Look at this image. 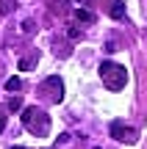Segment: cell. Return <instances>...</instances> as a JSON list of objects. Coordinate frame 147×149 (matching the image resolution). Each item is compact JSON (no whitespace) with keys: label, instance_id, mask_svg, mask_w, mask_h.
<instances>
[{"label":"cell","instance_id":"cell-9","mask_svg":"<svg viewBox=\"0 0 147 149\" xmlns=\"http://www.w3.org/2000/svg\"><path fill=\"white\" fill-rule=\"evenodd\" d=\"M67 36H70V39H81V31H78L75 25H70V28H67Z\"/></svg>","mask_w":147,"mask_h":149},{"label":"cell","instance_id":"cell-4","mask_svg":"<svg viewBox=\"0 0 147 149\" xmlns=\"http://www.w3.org/2000/svg\"><path fill=\"white\" fill-rule=\"evenodd\" d=\"M111 135L122 144H136V130L128 127L125 122H111Z\"/></svg>","mask_w":147,"mask_h":149},{"label":"cell","instance_id":"cell-12","mask_svg":"<svg viewBox=\"0 0 147 149\" xmlns=\"http://www.w3.org/2000/svg\"><path fill=\"white\" fill-rule=\"evenodd\" d=\"M11 149H22V146H11Z\"/></svg>","mask_w":147,"mask_h":149},{"label":"cell","instance_id":"cell-10","mask_svg":"<svg viewBox=\"0 0 147 149\" xmlns=\"http://www.w3.org/2000/svg\"><path fill=\"white\" fill-rule=\"evenodd\" d=\"M31 64H33V58H22V61H20V69H28Z\"/></svg>","mask_w":147,"mask_h":149},{"label":"cell","instance_id":"cell-3","mask_svg":"<svg viewBox=\"0 0 147 149\" xmlns=\"http://www.w3.org/2000/svg\"><path fill=\"white\" fill-rule=\"evenodd\" d=\"M39 91H42V97L44 100H50V102H61L64 100V83H61V77H47L42 86H39Z\"/></svg>","mask_w":147,"mask_h":149},{"label":"cell","instance_id":"cell-8","mask_svg":"<svg viewBox=\"0 0 147 149\" xmlns=\"http://www.w3.org/2000/svg\"><path fill=\"white\" fill-rule=\"evenodd\" d=\"M20 108H22V100L20 97H11L8 100V111H20Z\"/></svg>","mask_w":147,"mask_h":149},{"label":"cell","instance_id":"cell-1","mask_svg":"<svg viewBox=\"0 0 147 149\" xmlns=\"http://www.w3.org/2000/svg\"><path fill=\"white\" fill-rule=\"evenodd\" d=\"M100 80H103V86L108 91H120V88H125V83H128V72H125L122 64L103 61V64H100Z\"/></svg>","mask_w":147,"mask_h":149},{"label":"cell","instance_id":"cell-6","mask_svg":"<svg viewBox=\"0 0 147 149\" xmlns=\"http://www.w3.org/2000/svg\"><path fill=\"white\" fill-rule=\"evenodd\" d=\"M75 19L78 22H94V14H92V11H86V8H78L75 11Z\"/></svg>","mask_w":147,"mask_h":149},{"label":"cell","instance_id":"cell-7","mask_svg":"<svg viewBox=\"0 0 147 149\" xmlns=\"http://www.w3.org/2000/svg\"><path fill=\"white\" fill-rule=\"evenodd\" d=\"M20 77H8V80H6V91H20Z\"/></svg>","mask_w":147,"mask_h":149},{"label":"cell","instance_id":"cell-11","mask_svg":"<svg viewBox=\"0 0 147 149\" xmlns=\"http://www.w3.org/2000/svg\"><path fill=\"white\" fill-rule=\"evenodd\" d=\"M3 127H6V116L0 113V133H3Z\"/></svg>","mask_w":147,"mask_h":149},{"label":"cell","instance_id":"cell-2","mask_svg":"<svg viewBox=\"0 0 147 149\" xmlns=\"http://www.w3.org/2000/svg\"><path fill=\"white\" fill-rule=\"evenodd\" d=\"M22 124H25L33 135H47L50 133V116L44 111H39L36 105H31V108L22 111Z\"/></svg>","mask_w":147,"mask_h":149},{"label":"cell","instance_id":"cell-5","mask_svg":"<svg viewBox=\"0 0 147 149\" xmlns=\"http://www.w3.org/2000/svg\"><path fill=\"white\" fill-rule=\"evenodd\" d=\"M111 17H114V19H120V17H125V3H122V0H111Z\"/></svg>","mask_w":147,"mask_h":149}]
</instances>
